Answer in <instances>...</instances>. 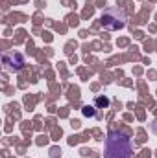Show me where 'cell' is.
Listing matches in <instances>:
<instances>
[{"instance_id": "obj_3", "label": "cell", "mask_w": 157, "mask_h": 158, "mask_svg": "<svg viewBox=\"0 0 157 158\" xmlns=\"http://www.w3.org/2000/svg\"><path fill=\"white\" fill-rule=\"evenodd\" d=\"M2 63H4V68H6L7 72L20 70V68H22V64H24V61H22V55H20V53H15V52L4 53V59H2Z\"/></svg>"}, {"instance_id": "obj_1", "label": "cell", "mask_w": 157, "mask_h": 158, "mask_svg": "<svg viewBox=\"0 0 157 158\" xmlns=\"http://www.w3.org/2000/svg\"><path fill=\"white\" fill-rule=\"evenodd\" d=\"M105 158H131V142L124 132L113 131L107 134Z\"/></svg>"}, {"instance_id": "obj_2", "label": "cell", "mask_w": 157, "mask_h": 158, "mask_svg": "<svg viewBox=\"0 0 157 158\" xmlns=\"http://www.w3.org/2000/svg\"><path fill=\"white\" fill-rule=\"evenodd\" d=\"M100 22H102V26L105 30H120V28L126 26V15L118 7H111V9L102 13Z\"/></svg>"}, {"instance_id": "obj_4", "label": "cell", "mask_w": 157, "mask_h": 158, "mask_svg": "<svg viewBox=\"0 0 157 158\" xmlns=\"http://www.w3.org/2000/svg\"><path fill=\"white\" fill-rule=\"evenodd\" d=\"M152 127H154V132H155V134H157V119H155V121H154V125H152Z\"/></svg>"}]
</instances>
